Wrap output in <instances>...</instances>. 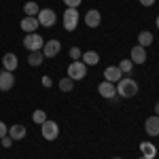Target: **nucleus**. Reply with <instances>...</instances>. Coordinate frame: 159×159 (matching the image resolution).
<instances>
[{
	"label": "nucleus",
	"mask_w": 159,
	"mask_h": 159,
	"mask_svg": "<svg viewBox=\"0 0 159 159\" xmlns=\"http://www.w3.org/2000/svg\"><path fill=\"white\" fill-rule=\"evenodd\" d=\"M83 0H64V4H66V9H76L79 4H81Z\"/></svg>",
	"instance_id": "26"
},
{
	"label": "nucleus",
	"mask_w": 159,
	"mask_h": 159,
	"mask_svg": "<svg viewBox=\"0 0 159 159\" xmlns=\"http://www.w3.org/2000/svg\"><path fill=\"white\" fill-rule=\"evenodd\" d=\"M132 68H134V61H132V60H123V61H119V70H121L123 74L132 72Z\"/></svg>",
	"instance_id": "24"
},
{
	"label": "nucleus",
	"mask_w": 159,
	"mask_h": 159,
	"mask_svg": "<svg viewBox=\"0 0 159 159\" xmlns=\"http://www.w3.org/2000/svg\"><path fill=\"white\" fill-rule=\"evenodd\" d=\"M98 91H100V96H102V98H115V96H117V87H115V83H108V81L100 83Z\"/></svg>",
	"instance_id": "10"
},
{
	"label": "nucleus",
	"mask_w": 159,
	"mask_h": 159,
	"mask_svg": "<svg viewBox=\"0 0 159 159\" xmlns=\"http://www.w3.org/2000/svg\"><path fill=\"white\" fill-rule=\"evenodd\" d=\"M43 60H45V55H43V51H30V55H28V64L30 66H40L43 64Z\"/></svg>",
	"instance_id": "18"
},
{
	"label": "nucleus",
	"mask_w": 159,
	"mask_h": 159,
	"mask_svg": "<svg viewBox=\"0 0 159 159\" xmlns=\"http://www.w3.org/2000/svg\"><path fill=\"white\" fill-rule=\"evenodd\" d=\"M138 45H140V47H151V45H153V34L147 32V30L140 32V34H138Z\"/></svg>",
	"instance_id": "20"
},
{
	"label": "nucleus",
	"mask_w": 159,
	"mask_h": 159,
	"mask_svg": "<svg viewBox=\"0 0 159 159\" xmlns=\"http://www.w3.org/2000/svg\"><path fill=\"white\" fill-rule=\"evenodd\" d=\"M157 30H159V17H157Z\"/></svg>",
	"instance_id": "32"
},
{
	"label": "nucleus",
	"mask_w": 159,
	"mask_h": 159,
	"mask_svg": "<svg viewBox=\"0 0 159 159\" xmlns=\"http://www.w3.org/2000/svg\"><path fill=\"white\" fill-rule=\"evenodd\" d=\"M155 115H157V117H159V102H157V104H155Z\"/></svg>",
	"instance_id": "31"
},
{
	"label": "nucleus",
	"mask_w": 159,
	"mask_h": 159,
	"mask_svg": "<svg viewBox=\"0 0 159 159\" xmlns=\"http://www.w3.org/2000/svg\"><path fill=\"white\" fill-rule=\"evenodd\" d=\"M104 79H106L108 83H117V81L123 79V72L119 70V66H110V68L104 70Z\"/></svg>",
	"instance_id": "12"
},
{
	"label": "nucleus",
	"mask_w": 159,
	"mask_h": 159,
	"mask_svg": "<svg viewBox=\"0 0 159 159\" xmlns=\"http://www.w3.org/2000/svg\"><path fill=\"white\" fill-rule=\"evenodd\" d=\"M40 81H43V85H45V87H51V79H49V76H43Z\"/></svg>",
	"instance_id": "30"
},
{
	"label": "nucleus",
	"mask_w": 159,
	"mask_h": 159,
	"mask_svg": "<svg viewBox=\"0 0 159 159\" xmlns=\"http://www.w3.org/2000/svg\"><path fill=\"white\" fill-rule=\"evenodd\" d=\"M142 159H144V157H142Z\"/></svg>",
	"instance_id": "34"
},
{
	"label": "nucleus",
	"mask_w": 159,
	"mask_h": 159,
	"mask_svg": "<svg viewBox=\"0 0 159 159\" xmlns=\"http://www.w3.org/2000/svg\"><path fill=\"white\" fill-rule=\"evenodd\" d=\"M140 153H142L144 159H153L157 155V148H155L153 142H142V144H140Z\"/></svg>",
	"instance_id": "16"
},
{
	"label": "nucleus",
	"mask_w": 159,
	"mask_h": 159,
	"mask_svg": "<svg viewBox=\"0 0 159 159\" xmlns=\"http://www.w3.org/2000/svg\"><path fill=\"white\" fill-rule=\"evenodd\" d=\"M24 13L28 15V17H36L38 13H40V9H38L36 2H25L24 4Z\"/></svg>",
	"instance_id": "21"
},
{
	"label": "nucleus",
	"mask_w": 159,
	"mask_h": 159,
	"mask_svg": "<svg viewBox=\"0 0 159 159\" xmlns=\"http://www.w3.org/2000/svg\"><path fill=\"white\" fill-rule=\"evenodd\" d=\"M43 45H45V40H43V36H40V34H36V32L25 34L24 47H25L28 51H40V49H43Z\"/></svg>",
	"instance_id": "3"
},
{
	"label": "nucleus",
	"mask_w": 159,
	"mask_h": 159,
	"mask_svg": "<svg viewBox=\"0 0 159 159\" xmlns=\"http://www.w3.org/2000/svg\"><path fill=\"white\" fill-rule=\"evenodd\" d=\"M76 25H79V11L76 9H66V13H64V28L68 32H72V30H76Z\"/></svg>",
	"instance_id": "4"
},
{
	"label": "nucleus",
	"mask_w": 159,
	"mask_h": 159,
	"mask_svg": "<svg viewBox=\"0 0 159 159\" xmlns=\"http://www.w3.org/2000/svg\"><path fill=\"white\" fill-rule=\"evenodd\" d=\"M85 74H87V66L81 60L68 64V76H70L72 81H81V79H85Z\"/></svg>",
	"instance_id": "2"
},
{
	"label": "nucleus",
	"mask_w": 159,
	"mask_h": 159,
	"mask_svg": "<svg viewBox=\"0 0 159 159\" xmlns=\"http://www.w3.org/2000/svg\"><path fill=\"white\" fill-rule=\"evenodd\" d=\"M81 55H83V53H81V49H79V47H72V49H70V57H72V61L81 60Z\"/></svg>",
	"instance_id": "25"
},
{
	"label": "nucleus",
	"mask_w": 159,
	"mask_h": 159,
	"mask_svg": "<svg viewBox=\"0 0 159 159\" xmlns=\"http://www.w3.org/2000/svg\"><path fill=\"white\" fill-rule=\"evenodd\" d=\"M4 136H9V127L0 121V138H4Z\"/></svg>",
	"instance_id": "28"
},
{
	"label": "nucleus",
	"mask_w": 159,
	"mask_h": 159,
	"mask_svg": "<svg viewBox=\"0 0 159 159\" xmlns=\"http://www.w3.org/2000/svg\"><path fill=\"white\" fill-rule=\"evenodd\" d=\"M60 49H61V43L53 38V40H49V43H45L40 51H43V55H45V57H55V55L60 53Z\"/></svg>",
	"instance_id": "7"
},
{
	"label": "nucleus",
	"mask_w": 159,
	"mask_h": 159,
	"mask_svg": "<svg viewBox=\"0 0 159 159\" xmlns=\"http://www.w3.org/2000/svg\"><path fill=\"white\" fill-rule=\"evenodd\" d=\"M129 60L134 61V64H144L147 61V51H144V47H140V45L132 47V57Z\"/></svg>",
	"instance_id": "14"
},
{
	"label": "nucleus",
	"mask_w": 159,
	"mask_h": 159,
	"mask_svg": "<svg viewBox=\"0 0 159 159\" xmlns=\"http://www.w3.org/2000/svg\"><path fill=\"white\" fill-rule=\"evenodd\" d=\"M17 55L15 53H4V57H2V66H4V70H9V72H13L15 68H17Z\"/></svg>",
	"instance_id": "15"
},
{
	"label": "nucleus",
	"mask_w": 159,
	"mask_h": 159,
	"mask_svg": "<svg viewBox=\"0 0 159 159\" xmlns=\"http://www.w3.org/2000/svg\"><path fill=\"white\" fill-rule=\"evenodd\" d=\"M60 89H61V91H72V89H74V81L70 79V76L61 79V81H60Z\"/></svg>",
	"instance_id": "22"
},
{
	"label": "nucleus",
	"mask_w": 159,
	"mask_h": 159,
	"mask_svg": "<svg viewBox=\"0 0 159 159\" xmlns=\"http://www.w3.org/2000/svg\"><path fill=\"white\" fill-rule=\"evenodd\" d=\"M9 136L13 140H21V138H25V127L24 125H13V127H9Z\"/></svg>",
	"instance_id": "19"
},
{
	"label": "nucleus",
	"mask_w": 159,
	"mask_h": 159,
	"mask_svg": "<svg viewBox=\"0 0 159 159\" xmlns=\"http://www.w3.org/2000/svg\"><path fill=\"white\" fill-rule=\"evenodd\" d=\"M100 21H102V15H100V11L91 9V11L85 13V25H87V28H98Z\"/></svg>",
	"instance_id": "11"
},
{
	"label": "nucleus",
	"mask_w": 159,
	"mask_h": 159,
	"mask_svg": "<svg viewBox=\"0 0 159 159\" xmlns=\"http://www.w3.org/2000/svg\"><path fill=\"white\" fill-rule=\"evenodd\" d=\"M0 140H2V147H4V148H9V147H11V142H13L11 136H4V138H0Z\"/></svg>",
	"instance_id": "27"
},
{
	"label": "nucleus",
	"mask_w": 159,
	"mask_h": 159,
	"mask_svg": "<svg viewBox=\"0 0 159 159\" xmlns=\"http://www.w3.org/2000/svg\"><path fill=\"white\" fill-rule=\"evenodd\" d=\"M40 127H43V138H45V140H55V138L60 136V127H57V123L51 121V119H47Z\"/></svg>",
	"instance_id": "5"
},
{
	"label": "nucleus",
	"mask_w": 159,
	"mask_h": 159,
	"mask_svg": "<svg viewBox=\"0 0 159 159\" xmlns=\"http://www.w3.org/2000/svg\"><path fill=\"white\" fill-rule=\"evenodd\" d=\"M112 159H123V157H112Z\"/></svg>",
	"instance_id": "33"
},
{
	"label": "nucleus",
	"mask_w": 159,
	"mask_h": 159,
	"mask_svg": "<svg viewBox=\"0 0 159 159\" xmlns=\"http://www.w3.org/2000/svg\"><path fill=\"white\" fill-rule=\"evenodd\" d=\"M140 4H142V7H153L155 0H140Z\"/></svg>",
	"instance_id": "29"
},
{
	"label": "nucleus",
	"mask_w": 159,
	"mask_h": 159,
	"mask_svg": "<svg viewBox=\"0 0 159 159\" xmlns=\"http://www.w3.org/2000/svg\"><path fill=\"white\" fill-rule=\"evenodd\" d=\"M38 24L45 25V28H51V25L57 21V15H55V11H51V9H40V13L36 15Z\"/></svg>",
	"instance_id": "6"
},
{
	"label": "nucleus",
	"mask_w": 159,
	"mask_h": 159,
	"mask_svg": "<svg viewBox=\"0 0 159 159\" xmlns=\"http://www.w3.org/2000/svg\"><path fill=\"white\" fill-rule=\"evenodd\" d=\"M81 57H83L81 61H83L85 66H96V64L100 61V55L96 53V51H85V53H83Z\"/></svg>",
	"instance_id": "17"
},
{
	"label": "nucleus",
	"mask_w": 159,
	"mask_h": 159,
	"mask_svg": "<svg viewBox=\"0 0 159 159\" xmlns=\"http://www.w3.org/2000/svg\"><path fill=\"white\" fill-rule=\"evenodd\" d=\"M13 85H15L13 72H9V70L0 72V91H9V89H13Z\"/></svg>",
	"instance_id": "8"
},
{
	"label": "nucleus",
	"mask_w": 159,
	"mask_h": 159,
	"mask_svg": "<svg viewBox=\"0 0 159 159\" xmlns=\"http://www.w3.org/2000/svg\"><path fill=\"white\" fill-rule=\"evenodd\" d=\"M115 87H117L119 98H134L136 93H138V83H136L134 79H121V81L115 83Z\"/></svg>",
	"instance_id": "1"
},
{
	"label": "nucleus",
	"mask_w": 159,
	"mask_h": 159,
	"mask_svg": "<svg viewBox=\"0 0 159 159\" xmlns=\"http://www.w3.org/2000/svg\"><path fill=\"white\" fill-rule=\"evenodd\" d=\"M144 132L148 136H159V117L157 115L148 117L147 121H144Z\"/></svg>",
	"instance_id": "9"
},
{
	"label": "nucleus",
	"mask_w": 159,
	"mask_h": 159,
	"mask_svg": "<svg viewBox=\"0 0 159 159\" xmlns=\"http://www.w3.org/2000/svg\"><path fill=\"white\" fill-rule=\"evenodd\" d=\"M38 25H40V24H38L36 17H28V15H25L24 19H21V30H24L25 34H32V32L36 30Z\"/></svg>",
	"instance_id": "13"
},
{
	"label": "nucleus",
	"mask_w": 159,
	"mask_h": 159,
	"mask_svg": "<svg viewBox=\"0 0 159 159\" xmlns=\"http://www.w3.org/2000/svg\"><path fill=\"white\" fill-rule=\"evenodd\" d=\"M32 121H34V123H40V125H43V123L47 121V115H45V110H34V112H32Z\"/></svg>",
	"instance_id": "23"
}]
</instances>
